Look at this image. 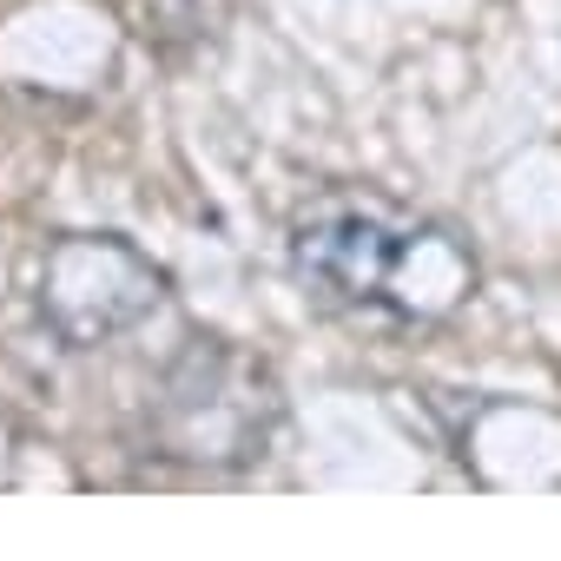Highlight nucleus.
Instances as JSON below:
<instances>
[{"instance_id":"f257e3e1","label":"nucleus","mask_w":561,"mask_h":561,"mask_svg":"<svg viewBox=\"0 0 561 561\" xmlns=\"http://www.w3.org/2000/svg\"><path fill=\"white\" fill-rule=\"evenodd\" d=\"M298 285L331 311H383V318H443L476 264L449 231L383 205V198H324L291 231Z\"/></svg>"},{"instance_id":"f03ea898","label":"nucleus","mask_w":561,"mask_h":561,"mask_svg":"<svg viewBox=\"0 0 561 561\" xmlns=\"http://www.w3.org/2000/svg\"><path fill=\"white\" fill-rule=\"evenodd\" d=\"M271 430H277V383L264 377V364L225 344H198L159 390V436L185 462L238 469L264 456Z\"/></svg>"},{"instance_id":"7ed1b4c3","label":"nucleus","mask_w":561,"mask_h":561,"mask_svg":"<svg viewBox=\"0 0 561 561\" xmlns=\"http://www.w3.org/2000/svg\"><path fill=\"white\" fill-rule=\"evenodd\" d=\"M133 251L119 238H73L47 257V285H41V305L47 318L73 337V344H93V337H113L126 324H139L152 305L146 298H113V271L126 264Z\"/></svg>"}]
</instances>
